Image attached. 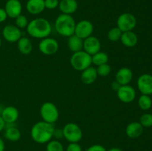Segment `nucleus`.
<instances>
[{
	"label": "nucleus",
	"instance_id": "f257e3e1",
	"mask_svg": "<svg viewBox=\"0 0 152 151\" xmlns=\"http://www.w3.org/2000/svg\"><path fill=\"white\" fill-rule=\"evenodd\" d=\"M54 129L52 124L44 121H38L31 127V139L37 144H47L53 138Z\"/></svg>",
	"mask_w": 152,
	"mask_h": 151
},
{
	"label": "nucleus",
	"instance_id": "f03ea898",
	"mask_svg": "<svg viewBox=\"0 0 152 151\" xmlns=\"http://www.w3.org/2000/svg\"><path fill=\"white\" fill-rule=\"evenodd\" d=\"M28 35L35 38H47L52 31V27L48 20L44 18H36L29 22L26 28Z\"/></svg>",
	"mask_w": 152,
	"mask_h": 151
},
{
	"label": "nucleus",
	"instance_id": "7ed1b4c3",
	"mask_svg": "<svg viewBox=\"0 0 152 151\" xmlns=\"http://www.w3.org/2000/svg\"><path fill=\"white\" fill-rule=\"evenodd\" d=\"M76 22L71 15L60 14L54 23V28L58 34L64 37H70L74 34Z\"/></svg>",
	"mask_w": 152,
	"mask_h": 151
},
{
	"label": "nucleus",
	"instance_id": "20e7f679",
	"mask_svg": "<svg viewBox=\"0 0 152 151\" xmlns=\"http://www.w3.org/2000/svg\"><path fill=\"white\" fill-rule=\"evenodd\" d=\"M71 67L77 71H83L86 68L91 66V56L84 50L75 52L70 59Z\"/></svg>",
	"mask_w": 152,
	"mask_h": 151
},
{
	"label": "nucleus",
	"instance_id": "39448f33",
	"mask_svg": "<svg viewBox=\"0 0 152 151\" xmlns=\"http://www.w3.org/2000/svg\"><path fill=\"white\" fill-rule=\"evenodd\" d=\"M39 113L42 121L50 124H54L59 119V110L52 102H46L43 103L40 107Z\"/></svg>",
	"mask_w": 152,
	"mask_h": 151
},
{
	"label": "nucleus",
	"instance_id": "423d86ee",
	"mask_svg": "<svg viewBox=\"0 0 152 151\" xmlns=\"http://www.w3.org/2000/svg\"><path fill=\"white\" fill-rule=\"evenodd\" d=\"M63 138L69 143L79 142L83 138V130L76 123H67L62 128Z\"/></svg>",
	"mask_w": 152,
	"mask_h": 151
},
{
	"label": "nucleus",
	"instance_id": "0eeeda50",
	"mask_svg": "<svg viewBox=\"0 0 152 151\" xmlns=\"http://www.w3.org/2000/svg\"><path fill=\"white\" fill-rule=\"evenodd\" d=\"M137 19L132 13H123L118 16L117 20V27L122 31L133 30L137 26Z\"/></svg>",
	"mask_w": 152,
	"mask_h": 151
},
{
	"label": "nucleus",
	"instance_id": "6e6552de",
	"mask_svg": "<svg viewBox=\"0 0 152 151\" xmlns=\"http://www.w3.org/2000/svg\"><path fill=\"white\" fill-rule=\"evenodd\" d=\"M59 43L55 38L47 37L41 39L39 43V50L42 54L46 56H51L58 52Z\"/></svg>",
	"mask_w": 152,
	"mask_h": 151
},
{
	"label": "nucleus",
	"instance_id": "1a4fd4ad",
	"mask_svg": "<svg viewBox=\"0 0 152 151\" xmlns=\"http://www.w3.org/2000/svg\"><path fill=\"white\" fill-rule=\"evenodd\" d=\"M94 33V25L91 21L81 20L76 24L74 34L80 38L85 39L92 36Z\"/></svg>",
	"mask_w": 152,
	"mask_h": 151
},
{
	"label": "nucleus",
	"instance_id": "9d476101",
	"mask_svg": "<svg viewBox=\"0 0 152 151\" xmlns=\"http://www.w3.org/2000/svg\"><path fill=\"white\" fill-rule=\"evenodd\" d=\"M117 96L123 103H131L136 99L137 93L132 86L126 84L120 86L117 91Z\"/></svg>",
	"mask_w": 152,
	"mask_h": 151
},
{
	"label": "nucleus",
	"instance_id": "9b49d317",
	"mask_svg": "<svg viewBox=\"0 0 152 151\" xmlns=\"http://www.w3.org/2000/svg\"><path fill=\"white\" fill-rule=\"evenodd\" d=\"M137 85L141 94L152 95V75L144 73L140 76L137 81Z\"/></svg>",
	"mask_w": 152,
	"mask_h": 151
},
{
	"label": "nucleus",
	"instance_id": "f8f14e48",
	"mask_svg": "<svg viewBox=\"0 0 152 151\" xmlns=\"http://www.w3.org/2000/svg\"><path fill=\"white\" fill-rule=\"evenodd\" d=\"M2 36L6 41L10 43H16L22 36V31L16 25H7L2 30Z\"/></svg>",
	"mask_w": 152,
	"mask_h": 151
},
{
	"label": "nucleus",
	"instance_id": "ddd939ff",
	"mask_svg": "<svg viewBox=\"0 0 152 151\" xmlns=\"http://www.w3.org/2000/svg\"><path fill=\"white\" fill-rule=\"evenodd\" d=\"M101 42L97 37L91 36L83 39V50L91 56L100 51Z\"/></svg>",
	"mask_w": 152,
	"mask_h": 151
},
{
	"label": "nucleus",
	"instance_id": "4468645a",
	"mask_svg": "<svg viewBox=\"0 0 152 151\" xmlns=\"http://www.w3.org/2000/svg\"><path fill=\"white\" fill-rule=\"evenodd\" d=\"M4 9L6 11L7 17L16 19L18 16L22 14V5L19 0H7Z\"/></svg>",
	"mask_w": 152,
	"mask_h": 151
},
{
	"label": "nucleus",
	"instance_id": "2eb2a0df",
	"mask_svg": "<svg viewBox=\"0 0 152 151\" xmlns=\"http://www.w3.org/2000/svg\"><path fill=\"white\" fill-rule=\"evenodd\" d=\"M1 116L6 124H14L19 118V110L13 106L5 107L1 110Z\"/></svg>",
	"mask_w": 152,
	"mask_h": 151
},
{
	"label": "nucleus",
	"instance_id": "dca6fc26",
	"mask_svg": "<svg viewBox=\"0 0 152 151\" xmlns=\"http://www.w3.org/2000/svg\"><path fill=\"white\" fill-rule=\"evenodd\" d=\"M133 78V72L127 67H123L117 70L115 76V81L120 85L129 84Z\"/></svg>",
	"mask_w": 152,
	"mask_h": 151
},
{
	"label": "nucleus",
	"instance_id": "f3484780",
	"mask_svg": "<svg viewBox=\"0 0 152 151\" xmlns=\"http://www.w3.org/2000/svg\"><path fill=\"white\" fill-rule=\"evenodd\" d=\"M144 127L137 121H133L129 123L126 128V133L128 137L131 139L139 138L143 133Z\"/></svg>",
	"mask_w": 152,
	"mask_h": 151
},
{
	"label": "nucleus",
	"instance_id": "a211bd4d",
	"mask_svg": "<svg viewBox=\"0 0 152 151\" xmlns=\"http://www.w3.org/2000/svg\"><path fill=\"white\" fill-rule=\"evenodd\" d=\"M45 9L44 0H28L26 3V10L32 15L40 14Z\"/></svg>",
	"mask_w": 152,
	"mask_h": 151
},
{
	"label": "nucleus",
	"instance_id": "6ab92c4d",
	"mask_svg": "<svg viewBox=\"0 0 152 151\" xmlns=\"http://www.w3.org/2000/svg\"><path fill=\"white\" fill-rule=\"evenodd\" d=\"M59 8L63 14L71 15L77 11L78 3L76 0H61L59 1Z\"/></svg>",
	"mask_w": 152,
	"mask_h": 151
},
{
	"label": "nucleus",
	"instance_id": "aec40b11",
	"mask_svg": "<svg viewBox=\"0 0 152 151\" xmlns=\"http://www.w3.org/2000/svg\"><path fill=\"white\" fill-rule=\"evenodd\" d=\"M122 44L126 47H134L138 42V36L133 30L123 32L120 38Z\"/></svg>",
	"mask_w": 152,
	"mask_h": 151
},
{
	"label": "nucleus",
	"instance_id": "412c9836",
	"mask_svg": "<svg viewBox=\"0 0 152 151\" xmlns=\"http://www.w3.org/2000/svg\"><path fill=\"white\" fill-rule=\"evenodd\" d=\"M97 76L98 75L96 68L90 66L89 68H86L84 70L82 71L80 78H81V81L84 84H91L96 81Z\"/></svg>",
	"mask_w": 152,
	"mask_h": 151
},
{
	"label": "nucleus",
	"instance_id": "4be33fe9",
	"mask_svg": "<svg viewBox=\"0 0 152 151\" xmlns=\"http://www.w3.org/2000/svg\"><path fill=\"white\" fill-rule=\"evenodd\" d=\"M13 124H7L8 126H5L4 136L7 140L10 142H17L21 138V132L16 126L12 125Z\"/></svg>",
	"mask_w": 152,
	"mask_h": 151
},
{
	"label": "nucleus",
	"instance_id": "5701e85b",
	"mask_svg": "<svg viewBox=\"0 0 152 151\" xmlns=\"http://www.w3.org/2000/svg\"><path fill=\"white\" fill-rule=\"evenodd\" d=\"M16 43H17L18 50L22 54L28 55L32 52V42L28 37L22 36Z\"/></svg>",
	"mask_w": 152,
	"mask_h": 151
},
{
	"label": "nucleus",
	"instance_id": "b1692460",
	"mask_svg": "<svg viewBox=\"0 0 152 151\" xmlns=\"http://www.w3.org/2000/svg\"><path fill=\"white\" fill-rule=\"evenodd\" d=\"M68 47L70 50L75 53V52L81 51L83 50V39L76 36L75 34L68 37Z\"/></svg>",
	"mask_w": 152,
	"mask_h": 151
},
{
	"label": "nucleus",
	"instance_id": "393cba45",
	"mask_svg": "<svg viewBox=\"0 0 152 151\" xmlns=\"http://www.w3.org/2000/svg\"><path fill=\"white\" fill-rule=\"evenodd\" d=\"M108 59H109V57H108V54L102 51L97 52L93 56H91L92 64H94L96 66H99V65H103V64H107L108 62Z\"/></svg>",
	"mask_w": 152,
	"mask_h": 151
},
{
	"label": "nucleus",
	"instance_id": "a878e982",
	"mask_svg": "<svg viewBox=\"0 0 152 151\" xmlns=\"http://www.w3.org/2000/svg\"><path fill=\"white\" fill-rule=\"evenodd\" d=\"M138 106L142 110H148L152 107L151 96L148 95H141L138 99Z\"/></svg>",
	"mask_w": 152,
	"mask_h": 151
},
{
	"label": "nucleus",
	"instance_id": "bb28decb",
	"mask_svg": "<svg viewBox=\"0 0 152 151\" xmlns=\"http://www.w3.org/2000/svg\"><path fill=\"white\" fill-rule=\"evenodd\" d=\"M122 33L123 32L117 27H114L109 30L107 36H108V38L109 41H112V42H117L120 40Z\"/></svg>",
	"mask_w": 152,
	"mask_h": 151
},
{
	"label": "nucleus",
	"instance_id": "cd10ccee",
	"mask_svg": "<svg viewBox=\"0 0 152 151\" xmlns=\"http://www.w3.org/2000/svg\"><path fill=\"white\" fill-rule=\"evenodd\" d=\"M46 151H64V147L59 141L50 140L47 143Z\"/></svg>",
	"mask_w": 152,
	"mask_h": 151
},
{
	"label": "nucleus",
	"instance_id": "c85d7f7f",
	"mask_svg": "<svg viewBox=\"0 0 152 151\" xmlns=\"http://www.w3.org/2000/svg\"><path fill=\"white\" fill-rule=\"evenodd\" d=\"M96 69V72H97V75L101 77H105L108 76L111 72V68L108 63L103 64L99 66H97Z\"/></svg>",
	"mask_w": 152,
	"mask_h": 151
},
{
	"label": "nucleus",
	"instance_id": "c756f323",
	"mask_svg": "<svg viewBox=\"0 0 152 151\" xmlns=\"http://www.w3.org/2000/svg\"><path fill=\"white\" fill-rule=\"evenodd\" d=\"M140 123L143 127H152V113H145L140 118Z\"/></svg>",
	"mask_w": 152,
	"mask_h": 151
},
{
	"label": "nucleus",
	"instance_id": "7c9ffc66",
	"mask_svg": "<svg viewBox=\"0 0 152 151\" xmlns=\"http://www.w3.org/2000/svg\"><path fill=\"white\" fill-rule=\"evenodd\" d=\"M28 23L29 22H28V18L25 15L20 14L15 19V25L20 30L26 28Z\"/></svg>",
	"mask_w": 152,
	"mask_h": 151
},
{
	"label": "nucleus",
	"instance_id": "2f4dec72",
	"mask_svg": "<svg viewBox=\"0 0 152 151\" xmlns=\"http://www.w3.org/2000/svg\"><path fill=\"white\" fill-rule=\"evenodd\" d=\"M45 7L48 10H54L59 7V0H44Z\"/></svg>",
	"mask_w": 152,
	"mask_h": 151
},
{
	"label": "nucleus",
	"instance_id": "473e14b6",
	"mask_svg": "<svg viewBox=\"0 0 152 151\" xmlns=\"http://www.w3.org/2000/svg\"><path fill=\"white\" fill-rule=\"evenodd\" d=\"M66 151H83V149L79 142H72L67 146Z\"/></svg>",
	"mask_w": 152,
	"mask_h": 151
},
{
	"label": "nucleus",
	"instance_id": "72a5a7b5",
	"mask_svg": "<svg viewBox=\"0 0 152 151\" xmlns=\"http://www.w3.org/2000/svg\"><path fill=\"white\" fill-rule=\"evenodd\" d=\"M86 151H107V150L105 149V147L104 146L101 144H93L91 146L89 147Z\"/></svg>",
	"mask_w": 152,
	"mask_h": 151
},
{
	"label": "nucleus",
	"instance_id": "f704fd0d",
	"mask_svg": "<svg viewBox=\"0 0 152 151\" xmlns=\"http://www.w3.org/2000/svg\"><path fill=\"white\" fill-rule=\"evenodd\" d=\"M53 138H55L56 140H59V139L63 138V132H62V129H54Z\"/></svg>",
	"mask_w": 152,
	"mask_h": 151
},
{
	"label": "nucleus",
	"instance_id": "c9c22d12",
	"mask_svg": "<svg viewBox=\"0 0 152 151\" xmlns=\"http://www.w3.org/2000/svg\"><path fill=\"white\" fill-rule=\"evenodd\" d=\"M7 15L4 8L0 7V23H2L7 19Z\"/></svg>",
	"mask_w": 152,
	"mask_h": 151
},
{
	"label": "nucleus",
	"instance_id": "e433bc0d",
	"mask_svg": "<svg viewBox=\"0 0 152 151\" xmlns=\"http://www.w3.org/2000/svg\"><path fill=\"white\" fill-rule=\"evenodd\" d=\"M5 126H6L5 122H4L3 118H1V115H0V133L5 129Z\"/></svg>",
	"mask_w": 152,
	"mask_h": 151
},
{
	"label": "nucleus",
	"instance_id": "4c0bfd02",
	"mask_svg": "<svg viewBox=\"0 0 152 151\" xmlns=\"http://www.w3.org/2000/svg\"><path fill=\"white\" fill-rule=\"evenodd\" d=\"M120 84H119L118 82H117V81H114V82L112 83V84H111V87H112L113 88V90H116V91H117V90H118L119 88H120Z\"/></svg>",
	"mask_w": 152,
	"mask_h": 151
},
{
	"label": "nucleus",
	"instance_id": "58836bf2",
	"mask_svg": "<svg viewBox=\"0 0 152 151\" xmlns=\"http://www.w3.org/2000/svg\"><path fill=\"white\" fill-rule=\"evenodd\" d=\"M5 149V144H4V142L1 137H0V151H4Z\"/></svg>",
	"mask_w": 152,
	"mask_h": 151
},
{
	"label": "nucleus",
	"instance_id": "ea45409f",
	"mask_svg": "<svg viewBox=\"0 0 152 151\" xmlns=\"http://www.w3.org/2000/svg\"><path fill=\"white\" fill-rule=\"evenodd\" d=\"M107 151H123V150H122L120 149V148L112 147V148H111V149H109L108 150H107Z\"/></svg>",
	"mask_w": 152,
	"mask_h": 151
},
{
	"label": "nucleus",
	"instance_id": "a19ab883",
	"mask_svg": "<svg viewBox=\"0 0 152 151\" xmlns=\"http://www.w3.org/2000/svg\"><path fill=\"white\" fill-rule=\"evenodd\" d=\"M1 39L0 38V47H1Z\"/></svg>",
	"mask_w": 152,
	"mask_h": 151
}]
</instances>
